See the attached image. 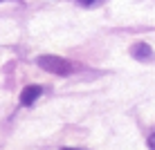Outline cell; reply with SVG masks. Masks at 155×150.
Wrapping results in <instances>:
<instances>
[{
  "label": "cell",
  "mask_w": 155,
  "mask_h": 150,
  "mask_svg": "<svg viewBox=\"0 0 155 150\" xmlns=\"http://www.w3.org/2000/svg\"><path fill=\"white\" fill-rule=\"evenodd\" d=\"M36 63L45 69V72H52L56 74V76H68V74L72 72V63L65 61V58L61 56H54V54H43L36 58Z\"/></svg>",
  "instance_id": "6da1fadb"
},
{
  "label": "cell",
  "mask_w": 155,
  "mask_h": 150,
  "mask_svg": "<svg viewBox=\"0 0 155 150\" xmlns=\"http://www.w3.org/2000/svg\"><path fill=\"white\" fill-rule=\"evenodd\" d=\"M41 94H43V90L38 88V85H27V88L20 92V103L23 105H31Z\"/></svg>",
  "instance_id": "7a4b0ae2"
},
{
  "label": "cell",
  "mask_w": 155,
  "mask_h": 150,
  "mask_svg": "<svg viewBox=\"0 0 155 150\" xmlns=\"http://www.w3.org/2000/svg\"><path fill=\"white\" fill-rule=\"evenodd\" d=\"M133 56H135L137 61H151L153 52H151V47H148L146 43H137V45L133 47Z\"/></svg>",
  "instance_id": "3957f363"
},
{
  "label": "cell",
  "mask_w": 155,
  "mask_h": 150,
  "mask_svg": "<svg viewBox=\"0 0 155 150\" xmlns=\"http://www.w3.org/2000/svg\"><path fill=\"white\" fill-rule=\"evenodd\" d=\"M148 148H151V150H155V135H151V137H148Z\"/></svg>",
  "instance_id": "277c9868"
},
{
  "label": "cell",
  "mask_w": 155,
  "mask_h": 150,
  "mask_svg": "<svg viewBox=\"0 0 155 150\" xmlns=\"http://www.w3.org/2000/svg\"><path fill=\"white\" fill-rule=\"evenodd\" d=\"M77 2H79V5H83V7H88V5H92L94 0H77Z\"/></svg>",
  "instance_id": "5b68a950"
},
{
  "label": "cell",
  "mask_w": 155,
  "mask_h": 150,
  "mask_svg": "<svg viewBox=\"0 0 155 150\" xmlns=\"http://www.w3.org/2000/svg\"><path fill=\"white\" fill-rule=\"evenodd\" d=\"M63 150H81V148H63Z\"/></svg>",
  "instance_id": "8992f818"
},
{
  "label": "cell",
  "mask_w": 155,
  "mask_h": 150,
  "mask_svg": "<svg viewBox=\"0 0 155 150\" xmlns=\"http://www.w3.org/2000/svg\"><path fill=\"white\" fill-rule=\"evenodd\" d=\"M0 2H5V0H0Z\"/></svg>",
  "instance_id": "52a82bcc"
}]
</instances>
